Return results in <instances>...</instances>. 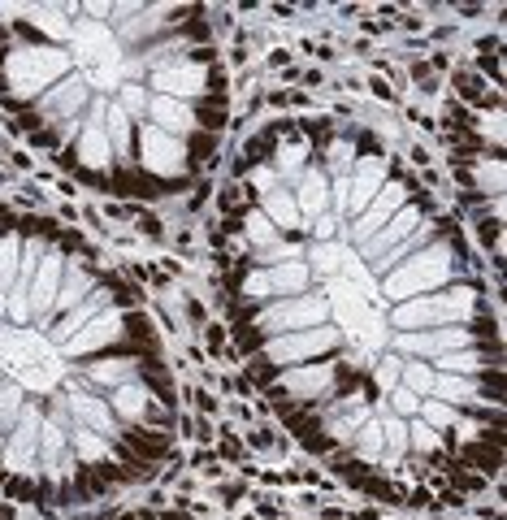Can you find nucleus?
Segmentation results:
<instances>
[{"instance_id":"20e7f679","label":"nucleus","mask_w":507,"mask_h":520,"mask_svg":"<svg viewBox=\"0 0 507 520\" xmlns=\"http://www.w3.org/2000/svg\"><path fill=\"white\" fill-rule=\"evenodd\" d=\"M109 520H182V516L161 512V507H139V512H122V516H109Z\"/></svg>"},{"instance_id":"7ed1b4c3","label":"nucleus","mask_w":507,"mask_h":520,"mask_svg":"<svg viewBox=\"0 0 507 520\" xmlns=\"http://www.w3.org/2000/svg\"><path fill=\"white\" fill-rule=\"evenodd\" d=\"M0 109L61 174L169 200L213 165L226 57L200 5H22L0 18Z\"/></svg>"},{"instance_id":"f257e3e1","label":"nucleus","mask_w":507,"mask_h":520,"mask_svg":"<svg viewBox=\"0 0 507 520\" xmlns=\"http://www.w3.org/2000/svg\"><path fill=\"white\" fill-rule=\"evenodd\" d=\"M230 334L312 460L395 507L468 503L503 468V338L460 221L373 130L278 117L217 217Z\"/></svg>"},{"instance_id":"f03ea898","label":"nucleus","mask_w":507,"mask_h":520,"mask_svg":"<svg viewBox=\"0 0 507 520\" xmlns=\"http://www.w3.org/2000/svg\"><path fill=\"white\" fill-rule=\"evenodd\" d=\"M178 386L135 282L83 234L0 204V494L74 507L174 451Z\"/></svg>"}]
</instances>
